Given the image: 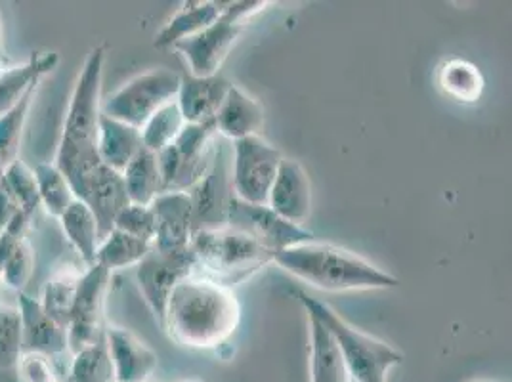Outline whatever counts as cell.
Listing matches in <instances>:
<instances>
[{"label": "cell", "instance_id": "obj_21", "mask_svg": "<svg viewBox=\"0 0 512 382\" xmlns=\"http://www.w3.org/2000/svg\"><path fill=\"white\" fill-rule=\"evenodd\" d=\"M228 2L222 0H193L186 2L169 22L165 23L155 35L157 48H172L174 44L190 39L209 27L224 12Z\"/></svg>", "mask_w": 512, "mask_h": 382}, {"label": "cell", "instance_id": "obj_40", "mask_svg": "<svg viewBox=\"0 0 512 382\" xmlns=\"http://www.w3.org/2000/svg\"><path fill=\"white\" fill-rule=\"evenodd\" d=\"M0 58H6V52H4V35H2V25H0Z\"/></svg>", "mask_w": 512, "mask_h": 382}, {"label": "cell", "instance_id": "obj_32", "mask_svg": "<svg viewBox=\"0 0 512 382\" xmlns=\"http://www.w3.org/2000/svg\"><path fill=\"white\" fill-rule=\"evenodd\" d=\"M184 127H186V121L174 100L171 104L161 107L150 121L140 128L142 144L148 151L157 155L159 151L171 146Z\"/></svg>", "mask_w": 512, "mask_h": 382}, {"label": "cell", "instance_id": "obj_36", "mask_svg": "<svg viewBox=\"0 0 512 382\" xmlns=\"http://www.w3.org/2000/svg\"><path fill=\"white\" fill-rule=\"evenodd\" d=\"M113 230L123 234L132 235L136 239L153 243L155 239V214L150 205H134L128 203L127 207L117 214L113 222Z\"/></svg>", "mask_w": 512, "mask_h": 382}, {"label": "cell", "instance_id": "obj_1", "mask_svg": "<svg viewBox=\"0 0 512 382\" xmlns=\"http://www.w3.org/2000/svg\"><path fill=\"white\" fill-rule=\"evenodd\" d=\"M107 44L94 46L81 67L65 109L64 125L54 163L69 180L75 197L104 167L98 155V125L102 115V85Z\"/></svg>", "mask_w": 512, "mask_h": 382}, {"label": "cell", "instance_id": "obj_13", "mask_svg": "<svg viewBox=\"0 0 512 382\" xmlns=\"http://www.w3.org/2000/svg\"><path fill=\"white\" fill-rule=\"evenodd\" d=\"M228 226L253 237L266 251L276 255L283 249L314 241V234L274 213L268 205H251L235 197Z\"/></svg>", "mask_w": 512, "mask_h": 382}, {"label": "cell", "instance_id": "obj_7", "mask_svg": "<svg viewBox=\"0 0 512 382\" xmlns=\"http://www.w3.org/2000/svg\"><path fill=\"white\" fill-rule=\"evenodd\" d=\"M218 146L214 121L186 125L169 148L157 153L163 193H188L205 176Z\"/></svg>", "mask_w": 512, "mask_h": 382}, {"label": "cell", "instance_id": "obj_5", "mask_svg": "<svg viewBox=\"0 0 512 382\" xmlns=\"http://www.w3.org/2000/svg\"><path fill=\"white\" fill-rule=\"evenodd\" d=\"M190 249L195 256V274L211 277L232 289L235 283L274 262V255L258 241L230 226L195 232Z\"/></svg>", "mask_w": 512, "mask_h": 382}, {"label": "cell", "instance_id": "obj_42", "mask_svg": "<svg viewBox=\"0 0 512 382\" xmlns=\"http://www.w3.org/2000/svg\"><path fill=\"white\" fill-rule=\"evenodd\" d=\"M2 232H4V228H2V226H0V235H2Z\"/></svg>", "mask_w": 512, "mask_h": 382}, {"label": "cell", "instance_id": "obj_17", "mask_svg": "<svg viewBox=\"0 0 512 382\" xmlns=\"http://www.w3.org/2000/svg\"><path fill=\"white\" fill-rule=\"evenodd\" d=\"M106 342L115 382H148L157 369V354L123 327H106Z\"/></svg>", "mask_w": 512, "mask_h": 382}, {"label": "cell", "instance_id": "obj_44", "mask_svg": "<svg viewBox=\"0 0 512 382\" xmlns=\"http://www.w3.org/2000/svg\"><path fill=\"white\" fill-rule=\"evenodd\" d=\"M188 382H199V381H188Z\"/></svg>", "mask_w": 512, "mask_h": 382}, {"label": "cell", "instance_id": "obj_23", "mask_svg": "<svg viewBox=\"0 0 512 382\" xmlns=\"http://www.w3.org/2000/svg\"><path fill=\"white\" fill-rule=\"evenodd\" d=\"M58 222L67 243L81 258L83 266L96 264V253L100 247V228L90 207L83 201L75 199L69 205V209L60 216Z\"/></svg>", "mask_w": 512, "mask_h": 382}, {"label": "cell", "instance_id": "obj_15", "mask_svg": "<svg viewBox=\"0 0 512 382\" xmlns=\"http://www.w3.org/2000/svg\"><path fill=\"white\" fill-rule=\"evenodd\" d=\"M155 214V239L157 251H182L188 249L193 237L192 201L188 193H161L150 205Z\"/></svg>", "mask_w": 512, "mask_h": 382}, {"label": "cell", "instance_id": "obj_38", "mask_svg": "<svg viewBox=\"0 0 512 382\" xmlns=\"http://www.w3.org/2000/svg\"><path fill=\"white\" fill-rule=\"evenodd\" d=\"M18 213H20L18 203L14 201L10 191L6 190L4 184L0 182V226L6 228L12 222V218Z\"/></svg>", "mask_w": 512, "mask_h": 382}, {"label": "cell", "instance_id": "obj_30", "mask_svg": "<svg viewBox=\"0 0 512 382\" xmlns=\"http://www.w3.org/2000/svg\"><path fill=\"white\" fill-rule=\"evenodd\" d=\"M37 90H39V86L33 88L31 92H27L18 106L0 117V180H2L6 169L16 159H20L23 128H25L29 111L35 102Z\"/></svg>", "mask_w": 512, "mask_h": 382}, {"label": "cell", "instance_id": "obj_18", "mask_svg": "<svg viewBox=\"0 0 512 382\" xmlns=\"http://www.w3.org/2000/svg\"><path fill=\"white\" fill-rule=\"evenodd\" d=\"M224 75H213V77H193L184 75L180 79V90L176 96V104L182 111V117L186 125H201L211 123L218 107L222 106L230 86Z\"/></svg>", "mask_w": 512, "mask_h": 382}, {"label": "cell", "instance_id": "obj_31", "mask_svg": "<svg viewBox=\"0 0 512 382\" xmlns=\"http://www.w3.org/2000/svg\"><path fill=\"white\" fill-rule=\"evenodd\" d=\"M67 382H115L106 337L71 354Z\"/></svg>", "mask_w": 512, "mask_h": 382}, {"label": "cell", "instance_id": "obj_8", "mask_svg": "<svg viewBox=\"0 0 512 382\" xmlns=\"http://www.w3.org/2000/svg\"><path fill=\"white\" fill-rule=\"evenodd\" d=\"M180 79L182 75L167 67L144 71L107 96L102 113L140 130L161 107L176 100Z\"/></svg>", "mask_w": 512, "mask_h": 382}, {"label": "cell", "instance_id": "obj_16", "mask_svg": "<svg viewBox=\"0 0 512 382\" xmlns=\"http://www.w3.org/2000/svg\"><path fill=\"white\" fill-rule=\"evenodd\" d=\"M18 310L22 318L23 352H37L54 361L69 354L67 329L44 312L39 298L18 293Z\"/></svg>", "mask_w": 512, "mask_h": 382}, {"label": "cell", "instance_id": "obj_3", "mask_svg": "<svg viewBox=\"0 0 512 382\" xmlns=\"http://www.w3.org/2000/svg\"><path fill=\"white\" fill-rule=\"evenodd\" d=\"M274 262L291 276L327 293L394 289L400 285L394 274L329 243H300L276 253Z\"/></svg>", "mask_w": 512, "mask_h": 382}, {"label": "cell", "instance_id": "obj_37", "mask_svg": "<svg viewBox=\"0 0 512 382\" xmlns=\"http://www.w3.org/2000/svg\"><path fill=\"white\" fill-rule=\"evenodd\" d=\"M56 361L37 352H23L16 363V373L20 382H50L58 379Z\"/></svg>", "mask_w": 512, "mask_h": 382}, {"label": "cell", "instance_id": "obj_11", "mask_svg": "<svg viewBox=\"0 0 512 382\" xmlns=\"http://www.w3.org/2000/svg\"><path fill=\"white\" fill-rule=\"evenodd\" d=\"M111 272L100 264L86 266L79 277L71 318L67 325V348L75 354L106 337V295Z\"/></svg>", "mask_w": 512, "mask_h": 382}, {"label": "cell", "instance_id": "obj_27", "mask_svg": "<svg viewBox=\"0 0 512 382\" xmlns=\"http://www.w3.org/2000/svg\"><path fill=\"white\" fill-rule=\"evenodd\" d=\"M438 85L444 94L461 104H474L484 92L482 71L467 60H448L438 75Z\"/></svg>", "mask_w": 512, "mask_h": 382}, {"label": "cell", "instance_id": "obj_26", "mask_svg": "<svg viewBox=\"0 0 512 382\" xmlns=\"http://www.w3.org/2000/svg\"><path fill=\"white\" fill-rule=\"evenodd\" d=\"M128 201L134 205H151L155 197L163 193L161 172L157 165V155L144 148L123 172Z\"/></svg>", "mask_w": 512, "mask_h": 382}, {"label": "cell", "instance_id": "obj_24", "mask_svg": "<svg viewBox=\"0 0 512 382\" xmlns=\"http://www.w3.org/2000/svg\"><path fill=\"white\" fill-rule=\"evenodd\" d=\"M310 325V379L312 382H348L341 350L320 319L308 314Z\"/></svg>", "mask_w": 512, "mask_h": 382}, {"label": "cell", "instance_id": "obj_29", "mask_svg": "<svg viewBox=\"0 0 512 382\" xmlns=\"http://www.w3.org/2000/svg\"><path fill=\"white\" fill-rule=\"evenodd\" d=\"M33 170H35V178H37V186H39L41 207L48 216L60 220V216L77 199L69 180L65 178L64 172L58 169V165L54 161L37 163Z\"/></svg>", "mask_w": 512, "mask_h": 382}, {"label": "cell", "instance_id": "obj_22", "mask_svg": "<svg viewBox=\"0 0 512 382\" xmlns=\"http://www.w3.org/2000/svg\"><path fill=\"white\" fill-rule=\"evenodd\" d=\"M144 149L142 134L134 127H128L125 123L111 119L107 115H100L98 125V155L102 163L115 170L125 172L128 163Z\"/></svg>", "mask_w": 512, "mask_h": 382}, {"label": "cell", "instance_id": "obj_33", "mask_svg": "<svg viewBox=\"0 0 512 382\" xmlns=\"http://www.w3.org/2000/svg\"><path fill=\"white\" fill-rule=\"evenodd\" d=\"M4 188L10 191L14 201L18 203L20 211L27 216H35V213L41 209V197H39V186L35 178V170L29 167L23 159H16L0 180Z\"/></svg>", "mask_w": 512, "mask_h": 382}, {"label": "cell", "instance_id": "obj_34", "mask_svg": "<svg viewBox=\"0 0 512 382\" xmlns=\"http://www.w3.org/2000/svg\"><path fill=\"white\" fill-rule=\"evenodd\" d=\"M35 274V251L29 237L18 241L14 249L0 262V283L2 287L25 293L31 277Z\"/></svg>", "mask_w": 512, "mask_h": 382}, {"label": "cell", "instance_id": "obj_14", "mask_svg": "<svg viewBox=\"0 0 512 382\" xmlns=\"http://www.w3.org/2000/svg\"><path fill=\"white\" fill-rule=\"evenodd\" d=\"M268 207L295 226H302L308 220L312 213V184L299 161L283 157L270 190Z\"/></svg>", "mask_w": 512, "mask_h": 382}, {"label": "cell", "instance_id": "obj_6", "mask_svg": "<svg viewBox=\"0 0 512 382\" xmlns=\"http://www.w3.org/2000/svg\"><path fill=\"white\" fill-rule=\"evenodd\" d=\"M268 6L264 0H235L228 2L224 12L209 27L172 48L184 56L193 77H213L226 62L247 22Z\"/></svg>", "mask_w": 512, "mask_h": 382}, {"label": "cell", "instance_id": "obj_25", "mask_svg": "<svg viewBox=\"0 0 512 382\" xmlns=\"http://www.w3.org/2000/svg\"><path fill=\"white\" fill-rule=\"evenodd\" d=\"M85 268L86 266L83 268L64 266V268L56 270L44 283L41 297H39L44 312L65 329H67L69 318H71L79 277Z\"/></svg>", "mask_w": 512, "mask_h": 382}, {"label": "cell", "instance_id": "obj_10", "mask_svg": "<svg viewBox=\"0 0 512 382\" xmlns=\"http://www.w3.org/2000/svg\"><path fill=\"white\" fill-rule=\"evenodd\" d=\"M283 153L260 134L232 142V184L237 199L251 205H268Z\"/></svg>", "mask_w": 512, "mask_h": 382}, {"label": "cell", "instance_id": "obj_41", "mask_svg": "<svg viewBox=\"0 0 512 382\" xmlns=\"http://www.w3.org/2000/svg\"><path fill=\"white\" fill-rule=\"evenodd\" d=\"M50 382H64V381H62V379H60V377H58V379H54V381H50Z\"/></svg>", "mask_w": 512, "mask_h": 382}, {"label": "cell", "instance_id": "obj_19", "mask_svg": "<svg viewBox=\"0 0 512 382\" xmlns=\"http://www.w3.org/2000/svg\"><path fill=\"white\" fill-rule=\"evenodd\" d=\"M60 64V54L52 50L31 52L22 64H12L0 75V117L18 106L27 92L41 86Z\"/></svg>", "mask_w": 512, "mask_h": 382}, {"label": "cell", "instance_id": "obj_28", "mask_svg": "<svg viewBox=\"0 0 512 382\" xmlns=\"http://www.w3.org/2000/svg\"><path fill=\"white\" fill-rule=\"evenodd\" d=\"M151 249H153V243L136 239L132 235L119 232V230H111L100 241V247L96 253V264L104 266L111 274L115 270H123L130 266L136 268Z\"/></svg>", "mask_w": 512, "mask_h": 382}, {"label": "cell", "instance_id": "obj_20", "mask_svg": "<svg viewBox=\"0 0 512 382\" xmlns=\"http://www.w3.org/2000/svg\"><path fill=\"white\" fill-rule=\"evenodd\" d=\"M264 125V111L255 98H251L243 88L232 85L222 106L214 115V128L218 136L228 142H237L249 136L260 134Z\"/></svg>", "mask_w": 512, "mask_h": 382}, {"label": "cell", "instance_id": "obj_12", "mask_svg": "<svg viewBox=\"0 0 512 382\" xmlns=\"http://www.w3.org/2000/svg\"><path fill=\"white\" fill-rule=\"evenodd\" d=\"M195 274V256L192 249L157 251L151 249L136 266V281L146 298L155 319L163 325L167 302L174 287L186 277Z\"/></svg>", "mask_w": 512, "mask_h": 382}, {"label": "cell", "instance_id": "obj_43", "mask_svg": "<svg viewBox=\"0 0 512 382\" xmlns=\"http://www.w3.org/2000/svg\"><path fill=\"white\" fill-rule=\"evenodd\" d=\"M470 382H490V381H470Z\"/></svg>", "mask_w": 512, "mask_h": 382}, {"label": "cell", "instance_id": "obj_35", "mask_svg": "<svg viewBox=\"0 0 512 382\" xmlns=\"http://www.w3.org/2000/svg\"><path fill=\"white\" fill-rule=\"evenodd\" d=\"M23 354L22 318L18 306L0 308V369H16Z\"/></svg>", "mask_w": 512, "mask_h": 382}, {"label": "cell", "instance_id": "obj_4", "mask_svg": "<svg viewBox=\"0 0 512 382\" xmlns=\"http://www.w3.org/2000/svg\"><path fill=\"white\" fill-rule=\"evenodd\" d=\"M297 295L306 314L320 319L331 331L341 350L346 381L386 382L388 371L404 361V354L398 348L356 329L346 319H342L341 314H337L329 304L310 297L304 291H299Z\"/></svg>", "mask_w": 512, "mask_h": 382}, {"label": "cell", "instance_id": "obj_2", "mask_svg": "<svg viewBox=\"0 0 512 382\" xmlns=\"http://www.w3.org/2000/svg\"><path fill=\"white\" fill-rule=\"evenodd\" d=\"M239 321L241 306L234 289L193 274L174 287L163 327L184 348L216 350L234 337Z\"/></svg>", "mask_w": 512, "mask_h": 382}, {"label": "cell", "instance_id": "obj_9", "mask_svg": "<svg viewBox=\"0 0 512 382\" xmlns=\"http://www.w3.org/2000/svg\"><path fill=\"white\" fill-rule=\"evenodd\" d=\"M192 201L193 234L228 226L235 193L232 184V142L218 136L213 163L205 176L188 191Z\"/></svg>", "mask_w": 512, "mask_h": 382}, {"label": "cell", "instance_id": "obj_39", "mask_svg": "<svg viewBox=\"0 0 512 382\" xmlns=\"http://www.w3.org/2000/svg\"><path fill=\"white\" fill-rule=\"evenodd\" d=\"M10 65L12 64H10V60H8V58H0V75H2Z\"/></svg>", "mask_w": 512, "mask_h": 382}]
</instances>
